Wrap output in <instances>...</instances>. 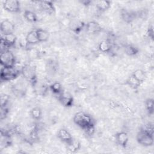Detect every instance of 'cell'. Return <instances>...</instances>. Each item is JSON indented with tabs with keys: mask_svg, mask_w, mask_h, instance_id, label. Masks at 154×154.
<instances>
[{
	"mask_svg": "<svg viewBox=\"0 0 154 154\" xmlns=\"http://www.w3.org/2000/svg\"><path fill=\"white\" fill-rule=\"evenodd\" d=\"M66 145L67 150L72 153H76L81 149V147L80 141L76 139H74L73 138L69 143L66 144Z\"/></svg>",
	"mask_w": 154,
	"mask_h": 154,
	"instance_id": "9a60e30c",
	"label": "cell"
},
{
	"mask_svg": "<svg viewBox=\"0 0 154 154\" xmlns=\"http://www.w3.org/2000/svg\"><path fill=\"white\" fill-rule=\"evenodd\" d=\"M31 116L34 120H38L42 118V111L39 107H34L30 111Z\"/></svg>",
	"mask_w": 154,
	"mask_h": 154,
	"instance_id": "484cf974",
	"label": "cell"
},
{
	"mask_svg": "<svg viewBox=\"0 0 154 154\" xmlns=\"http://www.w3.org/2000/svg\"><path fill=\"white\" fill-rule=\"evenodd\" d=\"M85 26V24L84 22L78 19H73L69 23V28L70 30L76 34L79 33Z\"/></svg>",
	"mask_w": 154,
	"mask_h": 154,
	"instance_id": "7c38bea8",
	"label": "cell"
},
{
	"mask_svg": "<svg viewBox=\"0 0 154 154\" xmlns=\"http://www.w3.org/2000/svg\"><path fill=\"white\" fill-rule=\"evenodd\" d=\"M23 16H24V18L28 22L31 23H34L37 20V16L36 14L31 10H25L23 13Z\"/></svg>",
	"mask_w": 154,
	"mask_h": 154,
	"instance_id": "7402d4cb",
	"label": "cell"
},
{
	"mask_svg": "<svg viewBox=\"0 0 154 154\" xmlns=\"http://www.w3.org/2000/svg\"><path fill=\"white\" fill-rule=\"evenodd\" d=\"M8 112V109L6 107V106H1V112H0V116H1V120H3L5 119Z\"/></svg>",
	"mask_w": 154,
	"mask_h": 154,
	"instance_id": "f1b7e54d",
	"label": "cell"
},
{
	"mask_svg": "<svg viewBox=\"0 0 154 154\" xmlns=\"http://www.w3.org/2000/svg\"><path fill=\"white\" fill-rule=\"evenodd\" d=\"M115 137L116 142L119 146H122V147H126L129 140L128 135L126 132L121 131L117 132L116 134Z\"/></svg>",
	"mask_w": 154,
	"mask_h": 154,
	"instance_id": "8fae6325",
	"label": "cell"
},
{
	"mask_svg": "<svg viewBox=\"0 0 154 154\" xmlns=\"http://www.w3.org/2000/svg\"><path fill=\"white\" fill-rule=\"evenodd\" d=\"M112 48V45L111 42L108 40H102L101 41L98 46V48L99 50L103 53H108L109 52Z\"/></svg>",
	"mask_w": 154,
	"mask_h": 154,
	"instance_id": "ac0fdd59",
	"label": "cell"
},
{
	"mask_svg": "<svg viewBox=\"0 0 154 154\" xmlns=\"http://www.w3.org/2000/svg\"><path fill=\"white\" fill-rule=\"evenodd\" d=\"M86 31L89 34H96L101 31L102 28L99 23L96 21L88 22L85 26Z\"/></svg>",
	"mask_w": 154,
	"mask_h": 154,
	"instance_id": "30bf717a",
	"label": "cell"
},
{
	"mask_svg": "<svg viewBox=\"0 0 154 154\" xmlns=\"http://www.w3.org/2000/svg\"><path fill=\"white\" fill-rule=\"evenodd\" d=\"M25 39L28 44H29V45H34V44H37L39 43L36 30H32L29 31L25 37Z\"/></svg>",
	"mask_w": 154,
	"mask_h": 154,
	"instance_id": "2e32d148",
	"label": "cell"
},
{
	"mask_svg": "<svg viewBox=\"0 0 154 154\" xmlns=\"http://www.w3.org/2000/svg\"><path fill=\"white\" fill-rule=\"evenodd\" d=\"M81 2L84 5H85V6H88L90 5V4L92 2L91 1H86V0H84V1H81Z\"/></svg>",
	"mask_w": 154,
	"mask_h": 154,
	"instance_id": "1f68e13d",
	"label": "cell"
},
{
	"mask_svg": "<svg viewBox=\"0 0 154 154\" xmlns=\"http://www.w3.org/2000/svg\"><path fill=\"white\" fill-rule=\"evenodd\" d=\"M3 8L10 13H17L20 10V5L17 0H6L3 3Z\"/></svg>",
	"mask_w": 154,
	"mask_h": 154,
	"instance_id": "ba28073f",
	"label": "cell"
},
{
	"mask_svg": "<svg viewBox=\"0 0 154 154\" xmlns=\"http://www.w3.org/2000/svg\"><path fill=\"white\" fill-rule=\"evenodd\" d=\"M147 34L149 38H150L152 40H153V29L152 26L151 27L149 28Z\"/></svg>",
	"mask_w": 154,
	"mask_h": 154,
	"instance_id": "4dcf8cb0",
	"label": "cell"
},
{
	"mask_svg": "<svg viewBox=\"0 0 154 154\" xmlns=\"http://www.w3.org/2000/svg\"><path fill=\"white\" fill-rule=\"evenodd\" d=\"M122 17L123 20L126 23H130L135 19V15L134 13L129 11L126 10H123L122 11Z\"/></svg>",
	"mask_w": 154,
	"mask_h": 154,
	"instance_id": "ffe728a7",
	"label": "cell"
},
{
	"mask_svg": "<svg viewBox=\"0 0 154 154\" xmlns=\"http://www.w3.org/2000/svg\"><path fill=\"white\" fill-rule=\"evenodd\" d=\"M21 73L24 78L31 84L34 85L37 82V75L35 67L30 64H26L22 67Z\"/></svg>",
	"mask_w": 154,
	"mask_h": 154,
	"instance_id": "3957f363",
	"label": "cell"
},
{
	"mask_svg": "<svg viewBox=\"0 0 154 154\" xmlns=\"http://www.w3.org/2000/svg\"><path fill=\"white\" fill-rule=\"evenodd\" d=\"M40 8L48 14H52L55 11V7L52 1H43L40 2Z\"/></svg>",
	"mask_w": 154,
	"mask_h": 154,
	"instance_id": "5bb4252c",
	"label": "cell"
},
{
	"mask_svg": "<svg viewBox=\"0 0 154 154\" xmlns=\"http://www.w3.org/2000/svg\"><path fill=\"white\" fill-rule=\"evenodd\" d=\"M14 25L12 22L8 19H5L1 22L0 29L1 35L13 34L14 31Z\"/></svg>",
	"mask_w": 154,
	"mask_h": 154,
	"instance_id": "9c48e42d",
	"label": "cell"
},
{
	"mask_svg": "<svg viewBox=\"0 0 154 154\" xmlns=\"http://www.w3.org/2000/svg\"><path fill=\"white\" fill-rule=\"evenodd\" d=\"M126 84L131 88L134 89V90H137L138 89L141 83H140L137 79H135L132 75L130 76L129 77H128V78L126 80Z\"/></svg>",
	"mask_w": 154,
	"mask_h": 154,
	"instance_id": "d6986e66",
	"label": "cell"
},
{
	"mask_svg": "<svg viewBox=\"0 0 154 154\" xmlns=\"http://www.w3.org/2000/svg\"><path fill=\"white\" fill-rule=\"evenodd\" d=\"M146 109L150 115H152L154 112V101L152 98L147 99L145 102Z\"/></svg>",
	"mask_w": 154,
	"mask_h": 154,
	"instance_id": "4316f807",
	"label": "cell"
},
{
	"mask_svg": "<svg viewBox=\"0 0 154 154\" xmlns=\"http://www.w3.org/2000/svg\"><path fill=\"white\" fill-rule=\"evenodd\" d=\"M39 42H45L48 40L49 33L48 31L43 29H38L36 30Z\"/></svg>",
	"mask_w": 154,
	"mask_h": 154,
	"instance_id": "44dd1931",
	"label": "cell"
},
{
	"mask_svg": "<svg viewBox=\"0 0 154 154\" xmlns=\"http://www.w3.org/2000/svg\"><path fill=\"white\" fill-rule=\"evenodd\" d=\"M111 7V2L106 0H100L96 1V8L101 11L103 12L108 10Z\"/></svg>",
	"mask_w": 154,
	"mask_h": 154,
	"instance_id": "e0dca14e",
	"label": "cell"
},
{
	"mask_svg": "<svg viewBox=\"0 0 154 154\" xmlns=\"http://www.w3.org/2000/svg\"><path fill=\"white\" fill-rule=\"evenodd\" d=\"M20 72L14 66L13 67H2L1 69V79L4 81H10L17 78Z\"/></svg>",
	"mask_w": 154,
	"mask_h": 154,
	"instance_id": "277c9868",
	"label": "cell"
},
{
	"mask_svg": "<svg viewBox=\"0 0 154 154\" xmlns=\"http://www.w3.org/2000/svg\"><path fill=\"white\" fill-rule=\"evenodd\" d=\"M86 135L88 136H92L95 132V125L94 123H93L82 129Z\"/></svg>",
	"mask_w": 154,
	"mask_h": 154,
	"instance_id": "83f0119b",
	"label": "cell"
},
{
	"mask_svg": "<svg viewBox=\"0 0 154 154\" xmlns=\"http://www.w3.org/2000/svg\"><path fill=\"white\" fill-rule=\"evenodd\" d=\"M16 40H17V37L14 33L6 34V35H1V50L3 49V48H5L4 50L8 49V48L14 45V43L16 42Z\"/></svg>",
	"mask_w": 154,
	"mask_h": 154,
	"instance_id": "8992f818",
	"label": "cell"
},
{
	"mask_svg": "<svg viewBox=\"0 0 154 154\" xmlns=\"http://www.w3.org/2000/svg\"><path fill=\"white\" fill-rule=\"evenodd\" d=\"M125 52L129 56H135L138 54L139 49L132 45H128L125 48Z\"/></svg>",
	"mask_w": 154,
	"mask_h": 154,
	"instance_id": "cb8c5ba5",
	"label": "cell"
},
{
	"mask_svg": "<svg viewBox=\"0 0 154 154\" xmlns=\"http://www.w3.org/2000/svg\"><path fill=\"white\" fill-rule=\"evenodd\" d=\"M58 99L61 105L65 107H71L73 105V97L69 93L63 90L58 94Z\"/></svg>",
	"mask_w": 154,
	"mask_h": 154,
	"instance_id": "52a82bcc",
	"label": "cell"
},
{
	"mask_svg": "<svg viewBox=\"0 0 154 154\" xmlns=\"http://www.w3.org/2000/svg\"><path fill=\"white\" fill-rule=\"evenodd\" d=\"M132 75L135 79H137L141 84L143 82H144V81L146 79V74L144 72V71H143L141 69H137V70H135L133 72Z\"/></svg>",
	"mask_w": 154,
	"mask_h": 154,
	"instance_id": "603a6c76",
	"label": "cell"
},
{
	"mask_svg": "<svg viewBox=\"0 0 154 154\" xmlns=\"http://www.w3.org/2000/svg\"><path fill=\"white\" fill-rule=\"evenodd\" d=\"M137 141L138 144L145 147L152 146L153 144V130L152 126L141 129L136 136Z\"/></svg>",
	"mask_w": 154,
	"mask_h": 154,
	"instance_id": "6da1fadb",
	"label": "cell"
},
{
	"mask_svg": "<svg viewBox=\"0 0 154 154\" xmlns=\"http://www.w3.org/2000/svg\"><path fill=\"white\" fill-rule=\"evenodd\" d=\"M57 137L62 142L66 144H67L73 139L71 134L64 128H61L58 131Z\"/></svg>",
	"mask_w": 154,
	"mask_h": 154,
	"instance_id": "4fadbf2b",
	"label": "cell"
},
{
	"mask_svg": "<svg viewBox=\"0 0 154 154\" xmlns=\"http://www.w3.org/2000/svg\"><path fill=\"white\" fill-rule=\"evenodd\" d=\"M16 62L14 54L9 49L1 51L0 63L2 67H13Z\"/></svg>",
	"mask_w": 154,
	"mask_h": 154,
	"instance_id": "5b68a950",
	"label": "cell"
},
{
	"mask_svg": "<svg viewBox=\"0 0 154 154\" xmlns=\"http://www.w3.org/2000/svg\"><path fill=\"white\" fill-rule=\"evenodd\" d=\"M49 88H50V90L52 91V92L56 95L59 94L63 90L62 85L59 82H55L52 83L49 86Z\"/></svg>",
	"mask_w": 154,
	"mask_h": 154,
	"instance_id": "d4e9b609",
	"label": "cell"
},
{
	"mask_svg": "<svg viewBox=\"0 0 154 154\" xmlns=\"http://www.w3.org/2000/svg\"><path fill=\"white\" fill-rule=\"evenodd\" d=\"M73 122L78 126L81 128L82 129L85 128L88 125L94 123L93 118L89 114L79 111L76 112L73 118Z\"/></svg>",
	"mask_w": 154,
	"mask_h": 154,
	"instance_id": "7a4b0ae2",
	"label": "cell"
},
{
	"mask_svg": "<svg viewBox=\"0 0 154 154\" xmlns=\"http://www.w3.org/2000/svg\"><path fill=\"white\" fill-rule=\"evenodd\" d=\"M9 97L7 94H2L1 96V106H4L7 105L8 102Z\"/></svg>",
	"mask_w": 154,
	"mask_h": 154,
	"instance_id": "f546056e",
	"label": "cell"
}]
</instances>
